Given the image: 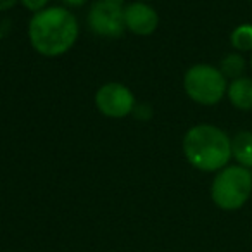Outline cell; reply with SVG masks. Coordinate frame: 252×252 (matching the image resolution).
Wrapping results in <instances>:
<instances>
[{
    "label": "cell",
    "instance_id": "6da1fadb",
    "mask_svg": "<svg viewBox=\"0 0 252 252\" xmlns=\"http://www.w3.org/2000/svg\"><path fill=\"white\" fill-rule=\"evenodd\" d=\"M80 23L76 16L63 5H52L35 12L28 23V40L36 54L49 59L63 57L76 43Z\"/></svg>",
    "mask_w": 252,
    "mask_h": 252
},
{
    "label": "cell",
    "instance_id": "7a4b0ae2",
    "mask_svg": "<svg viewBox=\"0 0 252 252\" xmlns=\"http://www.w3.org/2000/svg\"><path fill=\"white\" fill-rule=\"evenodd\" d=\"M182 149L189 164L204 173L221 171L231 159V138L226 131L207 123L187 130Z\"/></svg>",
    "mask_w": 252,
    "mask_h": 252
},
{
    "label": "cell",
    "instance_id": "3957f363",
    "mask_svg": "<svg viewBox=\"0 0 252 252\" xmlns=\"http://www.w3.org/2000/svg\"><path fill=\"white\" fill-rule=\"evenodd\" d=\"M252 193V171L238 164H228L216 173L211 183V199L220 209L237 211Z\"/></svg>",
    "mask_w": 252,
    "mask_h": 252
},
{
    "label": "cell",
    "instance_id": "277c9868",
    "mask_svg": "<svg viewBox=\"0 0 252 252\" xmlns=\"http://www.w3.org/2000/svg\"><path fill=\"white\" fill-rule=\"evenodd\" d=\"M228 80L213 64L199 63L190 66L183 76V90L199 105H216L226 97Z\"/></svg>",
    "mask_w": 252,
    "mask_h": 252
},
{
    "label": "cell",
    "instance_id": "5b68a950",
    "mask_svg": "<svg viewBox=\"0 0 252 252\" xmlns=\"http://www.w3.org/2000/svg\"><path fill=\"white\" fill-rule=\"evenodd\" d=\"M123 0H95L87 16L92 33L104 38H119L126 32Z\"/></svg>",
    "mask_w": 252,
    "mask_h": 252
},
{
    "label": "cell",
    "instance_id": "8992f818",
    "mask_svg": "<svg viewBox=\"0 0 252 252\" xmlns=\"http://www.w3.org/2000/svg\"><path fill=\"white\" fill-rule=\"evenodd\" d=\"M135 105L133 92L119 81H107L95 92V107L105 118L123 119L133 114Z\"/></svg>",
    "mask_w": 252,
    "mask_h": 252
},
{
    "label": "cell",
    "instance_id": "52a82bcc",
    "mask_svg": "<svg viewBox=\"0 0 252 252\" xmlns=\"http://www.w3.org/2000/svg\"><path fill=\"white\" fill-rule=\"evenodd\" d=\"M125 28L137 36H149L158 30L159 14L151 4L133 0L125 5Z\"/></svg>",
    "mask_w": 252,
    "mask_h": 252
},
{
    "label": "cell",
    "instance_id": "ba28073f",
    "mask_svg": "<svg viewBox=\"0 0 252 252\" xmlns=\"http://www.w3.org/2000/svg\"><path fill=\"white\" fill-rule=\"evenodd\" d=\"M226 97L238 111H252V78L240 76L231 80L226 88Z\"/></svg>",
    "mask_w": 252,
    "mask_h": 252
},
{
    "label": "cell",
    "instance_id": "9c48e42d",
    "mask_svg": "<svg viewBox=\"0 0 252 252\" xmlns=\"http://www.w3.org/2000/svg\"><path fill=\"white\" fill-rule=\"evenodd\" d=\"M231 158L238 166L252 169V131L244 130L231 137Z\"/></svg>",
    "mask_w": 252,
    "mask_h": 252
},
{
    "label": "cell",
    "instance_id": "30bf717a",
    "mask_svg": "<svg viewBox=\"0 0 252 252\" xmlns=\"http://www.w3.org/2000/svg\"><path fill=\"white\" fill-rule=\"evenodd\" d=\"M245 63L244 56L240 52H231L228 56H224L220 63V71L224 74V78H230V80H237V78L244 76V71H245Z\"/></svg>",
    "mask_w": 252,
    "mask_h": 252
},
{
    "label": "cell",
    "instance_id": "8fae6325",
    "mask_svg": "<svg viewBox=\"0 0 252 252\" xmlns=\"http://www.w3.org/2000/svg\"><path fill=\"white\" fill-rule=\"evenodd\" d=\"M230 43L237 52H252V25H238L231 32Z\"/></svg>",
    "mask_w": 252,
    "mask_h": 252
},
{
    "label": "cell",
    "instance_id": "7c38bea8",
    "mask_svg": "<svg viewBox=\"0 0 252 252\" xmlns=\"http://www.w3.org/2000/svg\"><path fill=\"white\" fill-rule=\"evenodd\" d=\"M49 2H50V0H19V4H21L26 11L33 12V14L49 7Z\"/></svg>",
    "mask_w": 252,
    "mask_h": 252
},
{
    "label": "cell",
    "instance_id": "4fadbf2b",
    "mask_svg": "<svg viewBox=\"0 0 252 252\" xmlns=\"http://www.w3.org/2000/svg\"><path fill=\"white\" fill-rule=\"evenodd\" d=\"M19 4V0H0V12H7Z\"/></svg>",
    "mask_w": 252,
    "mask_h": 252
},
{
    "label": "cell",
    "instance_id": "5bb4252c",
    "mask_svg": "<svg viewBox=\"0 0 252 252\" xmlns=\"http://www.w3.org/2000/svg\"><path fill=\"white\" fill-rule=\"evenodd\" d=\"M64 4L69 5V7H81L88 2V0H63Z\"/></svg>",
    "mask_w": 252,
    "mask_h": 252
},
{
    "label": "cell",
    "instance_id": "9a60e30c",
    "mask_svg": "<svg viewBox=\"0 0 252 252\" xmlns=\"http://www.w3.org/2000/svg\"><path fill=\"white\" fill-rule=\"evenodd\" d=\"M138 2H147L149 4V2H152V0H138Z\"/></svg>",
    "mask_w": 252,
    "mask_h": 252
},
{
    "label": "cell",
    "instance_id": "2e32d148",
    "mask_svg": "<svg viewBox=\"0 0 252 252\" xmlns=\"http://www.w3.org/2000/svg\"><path fill=\"white\" fill-rule=\"evenodd\" d=\"M251 67H252V54H251Z\"/></svg>",
    "mask_w": 252,
    "mask_h": 252
},
{
    "label": "cell",
    "instance_id": "e0dca14e",
    "mask_svg": "<svg viewBox=\"0 0 252 252\" xmlns=\"http://www.w3.org/2000/svg\"><path fill=\"white\" fill-rule=\"evenodd\" d=\"M249 2H252V0H249Z\"/></svg>",
    "mask_w": 252,
    "mask_h": 252
}]
</instances>
